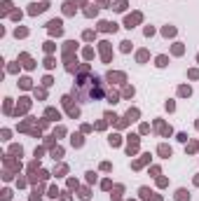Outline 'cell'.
I'll return each instance as SVG.
<instances>
[{
  "mask_svg": "<svg viewBox=\"0 0 199 201\" xmlns=\"http://www.w3.org/2000/svg\"><path fill=\"white\" fill-rule=\"evenodd\" d=\"M73 96L77 98L80 103H91V101H99L103 96L101 91V79L99 77H89V75H82L75 79L73 84Z\"/></svg>",
  "mask_w": 199,
  "mask_h": 201,
  "instance_id": "obj_1",
  "label": "cell"
}]
</instances>
